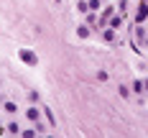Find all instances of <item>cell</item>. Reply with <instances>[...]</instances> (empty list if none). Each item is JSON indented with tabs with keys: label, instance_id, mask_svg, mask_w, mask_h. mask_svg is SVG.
I'll return each instance as SVG.
<instances>
[{
	"label": "cell",
	"instance_id": "9",
	"mask_svg": "<svg viewBox=\"0 0 148 138\" xmlns=\"http://www.w3.org/2000/svg\"><path fill=\"white\" fill-rule=\"evenodd\" d=\"M87 26H89V28L97 26V15H95V13H87Z\"/></svg>",
	"mask_w": 148,
	"mask_h": 138
},
{
	"label": "cell",
	"instance_id": "1",
	"mask_svg": "<svg viewBox=\"0 0 148 138\" xmlns=\"http://www.w3.org/2000/svg\"><path fill=\"white\" fill-rule=\"evenodd\" d=\"M21 61L28 64V67H36V64H38V56H36L31 49H23V51H21Z\"/></svg>",
	"mask_w": 148,
	"mask_h": 138
},
{
	"label": "cell",
	"instance_id": "14",
	"mask_svg": "<svg viewBox=\"0 0 148 138\" xmlns=\"http://www.w3.org/2000/svg\"><path fill=\"white\" fill-rule=\"evenodd\" d=\"M28 100L31 102H38V92H28Z\"/></svg>",
	"mask_w": 148,
	"mask_h": 138
},
{
	"label": "cell",
	"instance_id": "8",
	"mask_svg": "<svg viewBox=\"0 0 148 138\" xmlns=\"http://www.w3.org/2000/svg\"><path fill=\"white\" fill-rule=\"evenodd\" d=\"M3 107H5V113H10V115L18 110V107H15V102H10V100H5V105H3Z\"/></svg>",
	"mask_w": 148,
	"mask_h": 138
},
{
	"label": "cell",
	"instance_id": "11",
	"mask_svg": "<svg viewBox=\"0 0 148 138\" xmlns=\"http://www.w3.org/2000/svg\"><path fill=\"white\" fill-rule=\"evenodd\" d=\"M120 97H130V90H128V87H125V84H120Z\"/></svg>",
	"mask_w": 148,
	"mask_h": 138
},
{
	"label": "cell",
	"instance_id": "13",
	"mask_svg": "<svg viewBox=\"0 0 148 138\" xmlns=\"http://www.w3.org/2000/svg\"><path fill=\"white\" fill-rule=\"evenodd\" d=\"M44 115H46V118H49V123H51V125H54V123H56V120H54V113H51V110H49V107H46V110H44Z\"/></svg>",
	"mask_w": 148,
	"mask_h": 138
},
{
	"label": "cell",
	"instance_id": "4",
	"mask_svg": "<svg viewBox=\"0 0 148 138\" xmlns=\"http://www.w3.org/2000/svg\"><path fill=\"white\" fill-rule=\"evenodd\" d=\"M102 38L110 44V41H115V28H110V26H105V31H102Z\"/></svg>",
	"mask_w": 148,
	"mask_h": 138
},
{
	"label": "cell",
	"instance_id": "10",
	"mask_svg": "<svg viewBox=\"0 0 148 138\" xmlns=\"http://www.w3.org/2000/svg\"><path fill=\"white\" fill-rule=\"evenodd\" d=\"M87 5H89V10H100V8H102V3H100V0H89Z\"/></svg>",
	"mask_w": 148,
	"mask_h": 138
},
{
	"label": "cell",
	"instance_id": "7",
	"mask_svg": "<svg viewBox=\"0 0 148 138\" xmlns=\"http://www.w3.org/2000/svg\"><path fill=\"white\" fill-rule=\"evenodd\" d=\"M77 10L87 15V13H89V5H87V0H79V3H77Z\"/></svg>",
	"mask_w": 148,
	"mask_h": 138
},
{
	"label": "cell",
	"instance_id": "5",
	"mask_svg": "<svg viewBox=\"0 0 148 138\" xmlns=\"http://www.w3.org/2000/svg\"><path fill=\"white\" fill-rule=\"evenodd\" d=\"M89 33H92V28H89L87 23H84V26H79V28H77V36H79V38H89Z\"/></svg>",
	"mask_w": 148,
	"mask_h": 138
},
{
	"label": "cell",
	"instance_id": "3",
	"mask_svg": "<svg viewBox=\"0 0 148 138\" xmlns=\"http://www.w3.org/2000/svg\"><path fill=\"white\" fill-rule=\"evenodd\" d=\"M26 118H28L31 123H36L38 118H41V113H38V107H33V105H31L28 110H26Z\"/></svg>",
	"mask_w": 148,
	"mask_h": 138
},
{
	"label": "cell",
	"instance_id": "15",
	"mask_svg": "<svg viewBox=\"0 0 148 138\" xmlns=\"http://www.w3.org/2000/svg\"><path fill=\"white\" fill-rule=\"evenodd\" d=\"M146 28H148V21H146Z\"/></svg>",
	"mask_w": 148,
	"mask_h": 138
},
{
	"label": "cell",
	"instance_id": "6",
	"mask_svg": "<svg viewBox=\"0 0 148 138\" xmlns=\"http://www.w3.org/2000/svg\"><path fill=\"white\" fill-rule=\"evenodd\" d=\"M133 92H135V95H143V92H146V84H143L140 79H135V82H133Z\"/></svg>",
	"mask_w": 148,
	"mask_h": 138
},
{
	"label": "cell",
	"instance_id": "12",
	"mask_svg": "<svg viewBox=\"0 0 148 138\" xmlns=\"http://www.w3.org/2000/svg\"><path fill=\"white\" fill-rule=\"evenodd\" d=\"M8 130H10V133H21V128H18V123H8Z\"/></svg>",
	"mask_w": 148,
	"mask_h": 138
},
{
	"label": "cell",
	"instance_id": "2",
	"mask_svg": "<svg viewBox=\"0 0 148 138\" xmlns=\"http://www.w3.org/2000/svg\"><path fill=\"white\" fill-rule=\"evenodd\" d=\"M148 21V0H143L138 5V13H135V23H146Z\"/></svg>",
	"mask_w": 148,
	"mask_h": 138
}]
</instances>
